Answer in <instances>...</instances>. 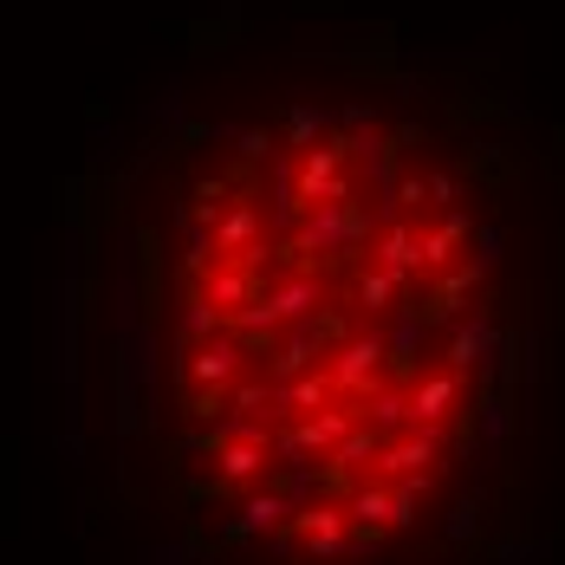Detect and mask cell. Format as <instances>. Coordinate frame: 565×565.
<instances>
[{"instance_id": "1", "label": "cell", "mask_w": 565, "mask_h": 565, "mask_svg": "<svg viewBox=\"0 0 565 565\" xmlns=\"http://www.w3.org/2000/svg\"><path fill=\"white\" fill-rule=\"evenodd\" d=\"M85 306L182 565H508L559 358V150L409 46L234 58L92 182Z\"/></svg>"}]
</instances>
